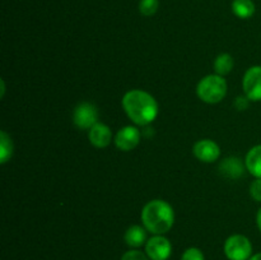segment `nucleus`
<instances>
[{"mask_svg": "<svg viewBox=\"0 0 261 260\" xmlns=\"http://www.w3.org/2000/svg\"><path fill=\"white\" fill-rule=\"evenodd\" d=\"M73 122L78 129L89 130L98 122V109L91 102H82L73 112Z\"/></svg>", "mask_w": 261, "mask_h": 260, "instance_id": "nucleus-6", "label": "nucleus"}, {"mask_svg": "<svg viewBox=\"0 0 261 260\" xmlns=\"http://www.w3.org/2000/svg\"><path fill=\"white\" fill-rule=\"evenodd\" d=\"M142 222L150 233L165 235L173 227L175 212L170 203L162 199H154L143 206Z\"/></svg>", "mask_w": 261, "mask_h": 260, "instance_id": "nucleus-2", "label": "nucleus"}, {"mask_svg": "<svg viewBox=\"0 0 261 260\" xmlns=\"http://www.w3.org/2000/svg\"><path fill=\"white\" fill-rule=\"evenodd\" d=\"M13 155V142L4 130L0 132V163H7Z\"/></svg>", "mask_w": 261, "mask_h": 260, "instance_id": "nucleus-16", "label": "nucleus"}, {"mask_svg": "<svg viewBox=\"0 0 261 260\" xmlns=\"http://www.w3.org/2000/svg\"><path fill=\"white\" fill-rule=\"evenodd\" d=\"M249 260H261V252H256V254H254Z\"/></svg>", "mask_w": 261, "mask_h": 260, "instance_id": "nucleus-23", "label": "nucleus"}, {"mask_svg": "<svg viewBox=\"0 0 261 260\" xmlns=\"http://www.w3.org/2000/svg\"><path fill=\"white\" fill-rule=\"evenodd\" d=\"M140 138H142V134H140L139 129L133 125H127V126L121 127L116 133L115 145L117 147V149L122 150V152H130L139 145Z\"/></svg>", "mask_w": 261, "mask_h": 260, "instance_id": "nucleus-8", "label": "nucleus"}, {"mask_svg": "<svg viewBox=\"0 0 261 260\" xmlns=\"http://www.w3.org/2000/svg\"><path fill=\"white\" fill-rule=\"evenodd\" d=\"M160 2L158 0H140L139 2V12L144 17H152L157 13Z\"/></svg>", "mask_w": 261, "mask_h": 260, "instance_id": "nucleus-17", "label": "nucleus"}, {"mask_svg": "<svg viewBox=\"0 0 261 260\" xmlns=\"http://www.w3.org/2000/svg\"><path fill=\"white\" fill-rule=\"evenodd\" d=\"M88 139L93 147L106 148L112 140L111 129L103 122H97L88 130Z\"/></svg>", "mask_w": 261, "mask_h": 260, "instance_id": "nucleus-10", "label": "nucleus"}, {"mask_svg": "<svg viewBox=\"0 0 261 260\" xmlns=\"http://www.w3.org/2000/svg\"><path fill=\"white\" fill-rule=\"evenodd\" d=\"M147 229L144 226H139V224H133L126 229L124 235V240L126 245L132 249H139L143 245L147 244Z\"/></svg>", "mask_w": 261, "mask_h": 260, "instance_id": "nucleus-12", "label": "nucleus"}, {"mask_svg": "<svg viewBox=\"0 0 261 260\" xmlns=\"http://www.w3.org/2000/svg\"><path fill=\"white\" fill-rule=\"evenodd\" d=\"M121 260H150V259L147 256L145 252L140 251V250L138 249H132L122 255Z\"/></svg>", "mask_w": 261, "mask_h": 260, "instance_id": "nucleus-19", "label": "nucleus"}, {"mask_svg": "<svg viewBox=\"0 0 261 260\" xmlns=\"http://www.w3.org/2000/svg\"><path fill=\"white\" fill-rule=\"evenodd\" d=\"M233 58H232V55H229V54L227 53L221 54V55L217 56V59L214 60V70H216V74L222 76L231 73L232 69H233Z\"/></svg>", "mask_w": 261, "mask_h": 260, "instance_id": "nucleus-15", "label": "nucleus"}, {"mask_svg": "<svg viewBox=\"0 0 261 260\" xmlns=\"http://www.w3.org/2000/svg\"><path fill=\"white\" fill-rule=\"evenodd\" d=\"M226 79L218 74H209L200 79L196 87V94L203 102L209 105L219 103L227 96Z\"/></svg>", "mask_w": 261, "mask_h": 260, "instance_id": "nucleus-3", "label": "nucleus"}, {"mask_svg": "<svg viewBox=\"0 0 261 260\" xmlns=\"http://www.w3.org/2000/svg\"><path fill=\"white\" fill-rule=\"evenodd\" d=\"M144 246V252L150 260H168L172 254V244L165 235H153Z\"/></svg>", "mask_w": 261, "mask_h": 260, "instance_id": "nucleus-5", "label": "nucleus"}, {"mask_svg": "<svg viewBox=\"0 0 261 260\" xmlns=\"http://www.w3.org/2000/svg\"><path fill=\"white\" fill-rule=\"evenodd\" d=\"M250 195L254 200L261 203V178H255L250 185Z\"/></svg>", "mask_w": 261, "mask_h": 260, "instance_id": "nucleus-20", "label": "nucleus"}, {"mask_svg": "<svg viewBox=\"0 0 261 260\" xmlns=\"http://www.w3.org/2000/svg\"><path fill=\"white\" fill-rule=\"evenodd\" d=\"M242 89L250 101H261V65H254L247 69L242 78Z\"/></svg>", "mask_w": 261, "mask_h": 260, "instance_id": "nucleus-7", "label": "nucleus"}, {"mask_svg": "<svg viewBox=\"0 0 261 260\" xmlns=\"http://www.w3.org/2000/svg\"><path fill=\"white\" fill-rule=\"evenodd\" d=\"M224 255L228 260H249L252 256V244L245 235H231L223 246Z\"/></svg>", "mask_w": 261, "mask_h": 260, "instance_id": "nucleus-4", "label": "nucleus"}, {"mask_svg": "<svg viewBox=\"0 0 261 260\" xmlns=\"http://www.w3.org/2000/svg\"><path fill=\"white\" fill-rule=\"evenodd\" d=\"M193 153L200 162L213 163L221 155V148L214 140L201 139L194 144Z\"/></svg>", "mask_w": 261, "mask_h": 260, "instance_id": "nucleus-9", "label": "nucleus"}, {"mask_svg": "<svg viewBox=\"0 0 261 260\" xmlns=\"http://www.w3.org/2000/svg\"><path fill=\"white\" fill-rule=\"evenodd\" d=\"M245 165L255 178H261V144L255 145L247 152Z\"/></svg>", "mask_w": 261, "mask_h": 260, "instance_id": "nucleus-13", "label": "nucleus"}, {"mask_svg": "<svg viewBox=\"0 0 261 260\" xmlns=\"http://www.w3.org/2000/svg\"><path fill=\"white\" fill-rule=\"evenodd\" d=\"M181 260H205L204 252L199 247H189L181 255Z\"/></svg>", "mask_w": 261, "mask_h": 260, "instance_id": "nucleus-18", "label": "nucleus"}, {"mask_svg": "<svg viewBox=\"0 0 261 260\" xmlns=\"http://www.w3.org/2000/svg\"><path fill=\"white\" fill-rule=\"evenodd\" d=\"M232 12L241 19H249L255 13V4L252 0H233Z\"/></svg>", "mask_w": 261, "mask_h": 260, "instance_id": "nucleus-14", "label": "nucleus"}, {"mask_svg": "<svg viewBox=\"0 0 261 260\" xmlns=\"http://www.w3.org/2000/svg\"><path fill=\"white\" fill-rule=\"evenodd\" d=\"M250 106V99L247 98L246 96H239L236 98V101H234V107H236L239 111H245V110L249 109Z\"/></svg>", "mask_w": 261, "mask_h": 260, "instance_id": "nucleus-21", "label": "nucleus"}, {"mask_svg": "<svg viewBox=\"0 0 261 260\" xmlns=\"http://www.w3.org/2000/svg\"><path fill=\"white\" fill-rule=\"evenodd\" d=\"M246 165L239 157H228L219 165V172L228 178H239L244 175Z\"/></svg>", "mask_w": 261, "mask_h": 260, "instance_id": "nucleus-11", "label": "nucleus"}, {"mask_svg": "<svg viewBox=\"0 0 261 260\" xmlns=\"http://www.w3.org/2000/svg\"><path fill=\"white\" fill-rule=\"evenodd\" d=\"M256 224H257V228H259V231L261 232V208L256 213Z\"/></svg>", "mask_w": 261, "mask_h": 260, "instance_id": "nucleus-22", "label": "nucleus"}, {"mask_svg": "<svg viewBox=\"0 0 261 260\" xmlns=\"http://www.w3.org/2000/svg\"><path fill=\"white\" fill-rule=\"evenodd\" d=\"M122 109L134 124L147 126L158 116V103L154 97L142 89H132L122 97Z\"/></svg>", "mask_w": 261, "mask_h": 260, "instance_id": "nucleus-1", "label": "nucleus"}]
</instances>
